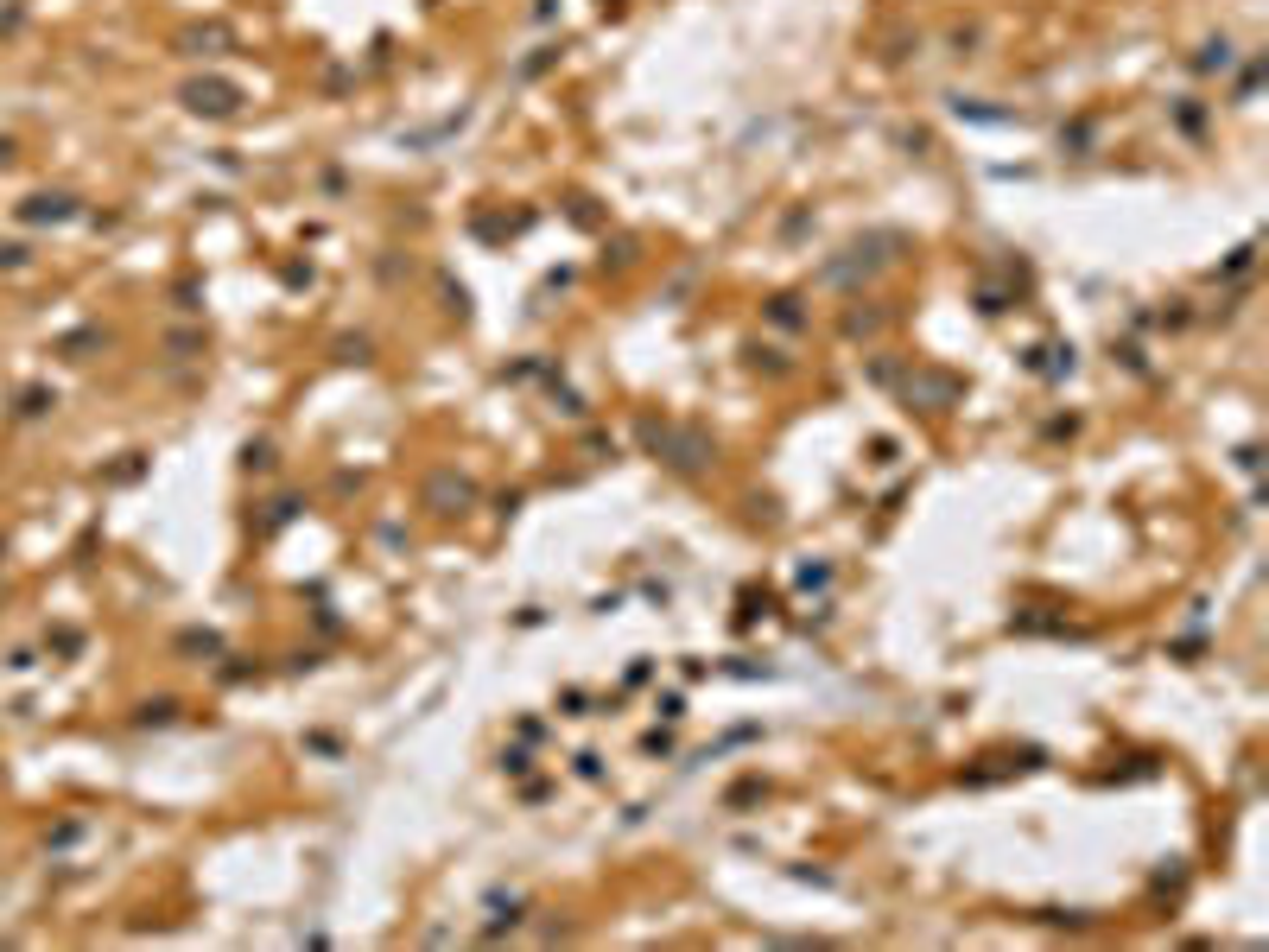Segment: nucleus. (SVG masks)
<instances>
[{
    "instance_id": "f03ea898",
    "label": "nucleus",
    "mask_w": 1269,
    "mask_h": 952,
    "mask_svg": "<svg viewBox=\"0 0 1269 952\" xmlns=\"http://www.w3.org/2000/svg\"><path fill=\"white\" fill-rule=\"evenodd\" d=\"M191 108H210V115H229V108H235V96L222 89V83H210V89L197 83V89H191Z\"/></svg>"
},
{
    "instance_id": "f257e3e1",
    "label": "nucleus",
    "mask_w": 1269,
    "mask_h": 952,
    "mask_svg": "<svg viewBox=\"0 0 1269 952\" xmlns=\"http://www.w3.org/2000/svg\"><path fill=\"white\" fill-rule=\"evenodd\" d=\"M70 197H26V223H64Z\"/></svg>"
}]
</instances>
